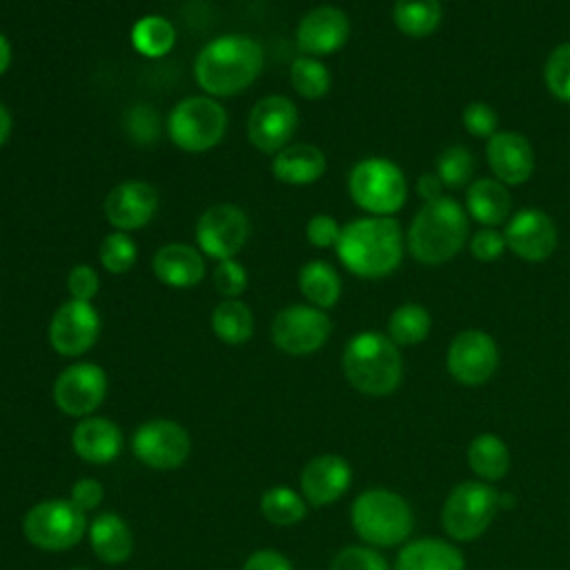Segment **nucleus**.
Returning <instances> with one entry per match:
<instances>
[{
  "label": "nucleus",
  "instance_id": "obj_15",
  "mask_svg": "<svg viewBox=\"0 0 570 570\" xmlns=\"http://www.w3.org/2000/svg\"><path fill=\"white\" fill-rule=\"evenodd\" d=\"M100 336V316L87 301L62 303L49 323V345L60 356H80L94 347Z\"/></svg>",
  "mask_w": 570,
  "mask_h": 570
},
{
  "label": "nucleus",
  "instance_id": "obj_26",
  "mask_svg": "<svg viewBox=\"0 0 570 570\" xmlns=\"http://www.w3.org/2000/svg\"><path fill=\"white\" fill-rule=\"evenodd\" d=\"M394 570H465V559L448 541L416 539L401 548Z\"/></svg>",
  "mask_w": 570,
  "mask_h": 570
},
{
  "label": "nucleus",
  "instance_id": "obj_31",
  "mask_svg": "<svg viewBox=\"0 0 570 570\" xmlns=\"http://www.w3.org/2000/svg\"><path fill=\"white\" fill-rule=\"evenodd\" d=\"M392 18L401 33L410 38H425L439 29L443 4L441 0H396Z\"/></svg>",
  "mask_w": 570,
  "mask_h": 570
},
{
  "label": "nucleus",
  "instance_id": "obj_51",
  "mask_svg": "<svg viewBox=\"0 0 570 570\" xmlns=\"http://www.w3.org/2000/svg\"><path fill=\"white\" fill-rule=\"evenodd\" d=\"M71 570H85V568H71Z\"/></svg>",
  "mask_w": 570,
  "mask_h": 570
},
{
  "label": "nucleus",
  "instance_id": "obj_2",
  "mask_svg": "<svg viewBox=\"0 0 570 570\" xmlns=\"http://www.w3.org/2000/svg\"><path fill=\"white\" fill-rule=\"evenodd\" d=\"M334 249L354 276L383 278L401 265L403 234L390 216H365L341 227Z\"/></svg>",
  "mask_w": 570,
  "mask_h": 570
},
{
  "label": "nucleus",
  "instance_id": "obj_19",
  "mask_svg": "<svg viewBox=\"0 0 570 570\" xmlns=\"http://www.w3.org/2000/svg\"><path fill=\"white\" fill-rule=\"evenodd\" d=\"M505 245L528 263L546 261L557 247V227L541 209H521L505 223Z\"/></svg>",
  "mask_w": 570,
  "mask_h": 570
},
{
  "label": "nucleus",
  "instance_id": "obj_37",
  "mask_svg": "<svg viewBox=\"0 0 570 570\" xmlns=\"http://www.w3.org/2000/svg\"><path fill=\"white\" fill-rule=\"evenodd\" d=\"M138 256V247L127 232H111L98 247L100 265L109 274H125L134 267Z\"/></svg>",
  "mask_w": 570,
  "mask_h": 570
},
{
  "label": "nucleus",
  "instance_id": "obj_47",
  "mask_svg": "<svg viewBox=\"0 0 570 570\" xmlns=\"http://www.w3.org/2000/svg\"><path fill=\"white\" fill-rule=\"evenodd\" d=\"M243 570H294V568H292L289 559L283 552L272 550V548H263V550L252 552L245 559Z\"/></svg>",
  "mask_w": 570,
  "mask_h": 570
},
{
  "label": "nucleus",
  "instance_id": "obj_22",
  "mask_svg": "<svg viewBox=\"0 0 570 570\" xmlns=\"http://www.w3.org/2000/svg\"><path fill=\"white\" fill-rule=\"evenodd\" d=\"M71 448L76 456L87 463H111L122 450V432L107 416H85L71 432Z\"/></svg>",
  "mask_w": 570,
  "mask_h": 570
},
{
  "label": "nucleus",
  "instance_id": "obj_6",
  "mask_svg": "<svg viewBox=\"0 0 570 570\" xmlns=\"http://www.w3.org/2000/svg\"><path fill=\"white\" fill-rule=\"evenodd\" d=\"M347 191L363 212L372 216H390L405 205L407 180L396 163L370 156L350 169Z\"/></svg>",
  "mask_w": 570,
  "mask_h": 570
},
{
  "label": "nucleus",
  "instance_id": "obj_49",
  "mask_svg": "<svg viewBox=\"0 0 570 570\" xmlns=\"http://www.w3.org/2000/svg\"><path fill=\"white\" fill-rule=\"evenodd\" d=\"M11 129H13L11 111H9V107H7V105H2V102H0V147L9 140Z\"/></svg>",
  "mask_w": 570,
  "mask_h": 570
},
{
  "label": "nucleus",
  "instance_id": "obj_46",
  "mask_svg": "<svg viewBox=\"0 0 570 570\" xmlns=\"http://www.w3.org/2000/svg\"><path fill=\"white\" fill-rule=\"evenodd\" d=\"M102 485L91 479V476H85V479H78L71 490H69V501L80 510V512H89V510H96L102 501Z\"/></svg>",
  "mask_w": 570,
  "mask_h": 570
},
{
  "label": "nucleus",
  "instance_id": "obj_32",
  "mask_svg": "<svg viewBox=\"0 0 570 570\" xmlns=\"http://www.w3.org/2000/svg\"><path fill=\"white\" fill-rule=\"evenodd\" d=\"M131 47L145 58H163L176 45V29L163 16H142L131 27Z\"/></svg>",
  "mask_w": 570,
  "mask_h": 570
},
{
  "label": "nucleus",
  "instance_id": "obj_45",
  "mask_svg": "<svg viewBox=\"0 0 570 570\" xmlns=\"http://www.w3.org/2000/svg\"><path fill=\"white\" fill-rule=\"evenodd\" d=\"M67 289L71 294V298L76 301H87L91 303V298L98 294L100 289V278L98 272L91 265H73L71 272L67 274Z\"/></svg>",
  "mask_w": 570,
  "mask_h": 570
},
{
  "label": "nucleus",
  "instance_id": "obj_9",
  "mask_svg": "<svg viewBox=\"0 0 570 570\" xmlns=\"http://www.w3.org/2000/svg\"><path fill=\"white\" fill-rule=\"evenodd\" d=\"M501 505V494L483 481H463L452 488L443 503V530L456 541L481 537Z\"/></svg>",
  "mask_w": 570,
  "mask_h": 570
},
{
  "label": "nucleus",
  "instance_id": "obj_4",
  "mask_svg": "<svg viewBox=\"0 0 570 570\" xmlns=\"http://www.w3.org/2000/svg\"><path fill=\"white\" fill-rule=\"evenodd\" d=\"M343 374L361 394H392L403 379L399 345L381 332L354 334L343 350Z\"/></svg>",
  "mask_w": 570,
  "mask_h": 570
},
{
  "label": "nucleus",
  "instance_id": "obj_30",
  "mask_svg": "<svg viewBox=\"0 0 570 570\" xmlns=\"http://www.w3.org/2000/svg\"><path fill=\"white\" fill-rule=\"evenodd\" d=\"M212 330L218 341L240 345L254 334V314L240 298H223L212 312Z\"/></svg>",
  "mask_w": 570,
  "mask_h": 570
},
{
  "label": "nucleus",
  "instance_id": "obj_29",
  "mask_svg": "<svg viewBox=\"0 0 570 570\" xmlns=\"http://www.w3.org/2000/svg\"><path fill=\"white\" fill-rule=\"evenodd\" d=\"M468 463L472 472L483 481H499L510 470V452L501 436L479 434L468 445Z\"/></svg>",
  "mask_w": 570,
  "mask_h": 570
},
{
  "label": "nucleus",
  "instance_id": "obj_14",
  "mask_svg": "<svg viewBox=\"0 0 570 570\" xmlns=\"http://www.w3.org/2000/svg\"><path fill=\"white\" fill-rule=\"evenodd\" d=\"M298 127L296 105L281 94L261 98L247 116V138L263 154H278Z\"/></svg>",
  "mask_w": 570,
  "mask_h": 570
},
{
  "label": "nucleus",
  "instance_id": "obj_41",
  "mask_svg": "<svg viewBox=\"0 0 570 570\" xmlns=\"http://www.w3.org/2000/svg\"><path fill=\"white\" fill-rule=\"evenodd\" d=\"M461 122H463V127L468 129V134L470 136H474V138H490V136H494L499 129V116H497V111L490 107V105H485V102H470L465 109H463V114H461Z\"/></svg>",
  "mask_w": 570,
  "mask_h": 570
},
{
  "label": "nucleus",
  "instance_id": "obj_48",
  "mask_svg": "<svg viewBox=\"0 0 570 570\" xmlns=\"http://www.w3.org/2000/svg\"><path fill=\"white\" fill-rule=\"evenodd\" d=\"M443 183L441 178L434 174H421L419 180H416V194L423 198V203H432L436 198L443 196Z\"/></svg>",
  "mask_w": 570,
  "mask_h": 570
},
{
  "label": "nucleus",
  "instance_id": "obj_23",
  "mask_svg": "<svg viewBox=\"0 0 570 570\" xmlns=\"http://www.w3.org/2000/svg\"><path fill=\"white\" fill-rule=\"evenodd\" d=\"M151 269L167 287H194L205 276V254L187 243H167L154 254Z\"/></svg>",
  "mask_w": 570,
  "mask_h": 570
},
{
  "label": "nucleus",
  "instance_id": "obj_10",
  "mask_svg": "<svg viewBox=\"0 0 570 570\" xmlns=\"http://www.w3.org/2000/svg\"><path fill=\"white\" fill-rule=\"evenodd\" d=\"M272 343L289 356H307L325 345L332 334V321L325 309L294 303L283 307L269 327Z\"/></svg>",
  "mask_w": 570,
  "mask_h": 570
},
{
  "label": "nucleus",
  "instance_id": "obj_12",
  "mask_svg": "<svg viewBox=\"0 0 570 570\" xmlns=\"http://www.w3.org/2000/svg\"><path fill=\"white\" fill-rule=\"evenodd\" d=\"M194 234L205 256L216 261L234 258L249 238V218L234 203H216L200 214Z\"/></svg>",
  "mask_w": 570,
  "mask_h": 570
},
{
  "label": "nucleus",
  "instance_id": "obj_44",
  "mask_svg": "<svg viewBox=\"0 0 570 570\" xmlns=\"http://www.w3.org/2000/svg\"><path fill=\"white\" fill-rule=\"evenodd\" d=\"M505 247H508L505 245V236L497 227H483L470 240V252L481 263L497 261L503 254Z\"/></svg>",
  "mask_w": 570,
  "mask_h": 570
},
{
  "label": "nucleus",
  "instance_id": "obj_42",
  "mask_svg": "<svg viewBox=\"0 0 570 570\" xmlns=\"http://www.w3.org/2000/svg\"><path fill=\"white\" fill-rule=\"evenodd\" d=\"M127 134H131V138L140 145H147L151 140L158 138V116L156 109L147 107V105H136L129 114H127Z\"/></svg>",
  "mask_w": 570,
  "mask_h": 570
},
{
  "label": "nucleus",
  "instance_id": "obj_21",
  "mask_svg": "<svg viewBox=\"0 0 570 570\" xmlns=\"http://www.w3.org/2000/svg\"><path fill=\"white\" fill-rule=\"evenodd\" d=\"M485 158L494 178L503 185H521L534 171V149L519 131H497L490 136Z\"/></svg>",
  "mask_w": 570,
  "mask_h": 570
},
{
  "label": "nucleus",
  "instance_id": "obj_3",
  "mask_svg": "<svg viewBox=\"0 0 570 570\" xmlns=\"http://www.w3.org/2000/svg\"><path fill=\"white\" fill-rule=\"evenodd\" d=\"M465 238L468 214L454 198L441 196L416 212L407 232V249L416 263L441 265L461 252Z\"/></svg>",
  "mask_w": 570,
  "mask_h": 570
},
{
  "label": "nucleus",
  "instance_id": "obj_7",
  "mask_svg": "<svg viewBox=\"0 0 570 570\" xmlns=\"http://www.w3.org/2000/svg\"><path fill=\"white\" fill-rule=\"evenodd\" d=\"M227 131L225 107L209 96H189L178 100L167 116L169 140L187 151L203 154L214 149Z\"/></svg>",
  "mask_w": 570,
  "mask_h": 570
},
{
  "label": "nucleus",
  "instance_id": "obj_27",
  "mask_svg": "<svg viewBox=\"0 0 570 570\" xmlns=\"http://www.w3.org/2000/svg\"><path fill=\"white\" fill-rule=\"evenodd\" d=\"M468 214L483 227H497L508 220L512 209V196L497 178L474 180L465 191Z\"/></svg>",
  "mask_w": 570,
  "mask_h": 570
},
{
  "label": "nucleus",
  "instance_id": "obj_39",
  "mask_svg": "<svg viewBox=\"0 0 570 570\" xmlns=\"http://www.w3.org/2000/svg\"><path fill=\"white\" fill-rule=\"evenodd\" d=\"M330 570H390L385 557L374 548L347 546L332 559Z\"/></svg>",
  "mask_w": 570,
  "mask_h": 570
},
{
  "label": "nucleus",
  "instance_id": "obj_13",
  "mask_svg": "<svg viewBox=\"0 0 570 570\" xmlns=\"http://www.w3.org/2000/svg\"><path fill=\"white\" fill-rule=\"evenodd\" d=\"M107 396V374L100 365L80 361L67 365L53 381L56 407L76 419L91 416Z\"/></svg>",
  "mask_w": 570,
  "mask_h": 570
},
{
  "label": "nucleus",
  "instance_id": "obj_1",
  "mask_svg": "<svg viewBox=\"0 0 570 570\" xmlns=\"http://www.w3.org/2000/svg\"><path fill=\"white\" fill-rule=\"evenodd\" d=\"M263 69V47L245 33H223L209 40L194 60L198 87L214 98L245 91Z\"/></svg>",
  "mask_w": 570,
  "mask_h": 570
},
{
  "label": "nucleus",
  "instance_id": "obj_20",
  "mask_svg": "<svg viewBox=\"0 0 570 570\" xmlns=\"http://www.w3.org/2000/svg\"><path fill=\"white\" fill-rule=\"evenodd\" d=\"M352 483V468L338 454H318L309 459L301 472V492L303 499L323 508L338 501Z\"/></svg>",
  "mask_w": 570,
  "mask_h": 570
},
{
  "label": "nucleus",
  "instance_id": "obj_25",
  "mask_svg": "<svg viewBox=\"0 0 570 570\" xmlns=\"http://www.w3.org/2000/svg\"><path fill=\"white\" fill-rule=\"evenodd\" d=\"M89 543L94 554L105 563H122L134 552L129 523L116 512H102L89 523Z\"/></svg>",
  "mask_w": 570,
  "mask_h": 570
},
{
  "label": "nucleus",
  "instance_id": "obj_8",
  "mask_svg": "<svg viewBox=\"0 0 570 570\" xmlns=\"http://www.w3.org/2000/svg\"><path fill=\"white\" fill-rule=\"evenodd\" d=\"M87 519L69 499H45L22 519L24 539L47 552L69 550L85 537Z\"/></svg>",
  "mask_w": 570,
  "mask_h": 570
},
{
  "label": "nucleus",
  "instance_id": "obj_33",
  "mask_svg": "<svg viewBox=\"0 0 570 570\" xmlns=\"http://www.w3.org/2000/svg\"><path fill=\"white\" fill-rule=\"evenodd\" d=\"M432 327L430 312L419 303L399 305L387 321V336L396 345H416L428 338Z\"/></svg>",
  "mask_w": 570,
  "mask_h": 570
},
{
  "label": "nucleus",
  "instance_id": "obj_28",
  "mask_svg": "<svg viewBox=\"0 0 570 570\" xmlns=\"http://www.w3.org/2000/svg\"><path fill=\"white\" fill-rule=\"evenodd\" d=\"M298 289L318 309H330L341 298V276L325 261H309L298 272Z\"/></svg>",
  "mask_w": 570,
  "mask_h": 570
},
{
  "label": "nucleus",
  "instance_id": "obj_50",
  "mask_svg": "<svg viewBox=\"0 0 570 570\" xmlns=\"http://www.w3.org/2000/svg\"><path fill=\"white\" fill-rule=\"evenodd\" d=\"M11 65V42L9 38L0 31V76L9 69Z\"/></svg>",
  "mask_w": 570,
  "mask_h": 570
},
{
  "label": "nucleus",
  "instance_id": "obj_36",
  "mask_svg": "<svg viewBox=\"0 0 570 570\" xmlns=\"http://www.w3.org/2000/svg\"><path fill=\"white\" fill-rule=\"evenodd\" d=\"M474 174V156L463 145L443 149L436 158V176L450 189H461Z\"/></svg>",
  "mask_w": 570,
  "mask_h": 570
},
{
  "label": "nucleus",
  "instance_id": "obj_18",
  "mask_svg": "<svg viewBox=\"0 0 570 570\" xmlns=\"http://www.w3.org/2000/svg\"><path fill=\"white\" fill-rule=\"evenodd\" d=\"M158 209V191L145 180H125L109 189L105 216L116 232L142 229Z\"/></svg>",
  "mask_w": 570,
  "mask_h": 570
},
{
  "label": "nucleus",
  "instance_id": "obj_16",
  "mask_svg": "<svg viewBox=\"0 0 570 570\" xmlns=\"http://www.w3.org/2000/svg\"><path fill=\"white\" fill-rule=\"evenodd\" d=\"M499 365V347L483 330L459 332L448 347V372L463 385L485 383Z\"/></svg>",
  "mask_w": 570,
  "mask_h": 570
},
{
  "label": "nucleus",
  "instance_id": "obj_38",
  "mask_svg": "<svg viewBox=\"0 0 570 570\" xmlns=\"http://www.w3.org/2000/svg\"><path fill=\"white\" fill-rule=\"evenodd\" d=\"M548 91L561 102H570V42L557 45L543 67Z\"/></svg>",
  "mask_w": 570,
  "mask_h": 570
},
{
  "label": "nucleus",
  "instance_id": "obj_43",
  "mask_svg": "<svg viewBox=\"0 0 570 570\" xmlns=\"http://www.w3.org/2000/svg\"><path fill=\"white\" fill-rule=\"evenodd\" d=\"M338 236H341V227L336 218L330 214H316L305 225V238L309 240L312 247H318V249L336 247Z\"/></svg>",
  "mask_w": 570,
  "mask_h": 570
},
{
  "label": "nucleus",
  "instance_id": "obj_34",
  "mask_svg": "<svg viewBox=\"0 0 570 570\" xmlns=\"http://www.w3.org/2000/svg\"><path fill=\"white\" fill-rule=\"evenodd\" d=\"M261 512L274 525H294L305 519L307 501L287 485H274L263 492Z\"/></svg>",
  "mask_w": 570,
  "mask_h": 570
},
{
  "label": "nucleus",
  "instance_id": "obj_24",
  "mask_svg": "<svg viewBox=\"0 0 570 570\" xmlns=\"http://www.w3.org/2000/svg\"><path fill=\"white\" fill-rule=\"evenodd\" d=\"M325 154L309 142H294L283 147L272 158V174L285 185H309L325 174Z\"/></svg>",
  "mask_w": 570,
  "mask_h": 570
},
{
  "label": "nucleus",
  "instance_id": "obj_11",
  "mask_svg": "<svg viewBox=\"0 0 570 570\" xmlns=\"http://www.w3.org/2000/svg\"><path fill=\"white\" fill-rule=\"evenodd\" d=\"M131 452L151 470H176L187 461L191 439L187 430L171 419H149L136 428Z\"/></svg>",
  "mask_w": 570,
  "mask_h": 570
},
{
  "label": "nucleus",
  "instance_id": "obj_5",
  "mask_svg": "<svg viewBox=\"0 0 570 570\" xmlns=\"http://www.w3.org/2000/svg\"><path fill=\"white\" fill-rule=\"evenodd\" d=\"M354 532L370 546L390 548L403 543L412 532V510L407 501L385 488L361 492L350 510Z\"/></svg>",
  "mask_w": 570,
  "mask_h": 570
},
{
  "label": "nucleus",
  "instance_id": "obj_17",
  "mask_svg": "<svg viewBox=\"0 0 570 570\" xmlns=\"http://www.w3.org/2000/svg\"><path fill=\"white\" fill-rule=\"evenodd\" d=\"M350 38V18L343 9L321 4L307 11L296 27V47L303 56H330Z\"/></svg>",
  "mask_w": 570,
  "mask_h": 570
},
{
  "label": "nucleus",
  "instance_id": "obj_35",
  "mask_svg": "<svg viewBox=\"0 0 570 570\" xmlns=\"http://www.w3.org/2000/svg\"><path fill=\"white\" fill-rule=\"evenodd\" d=\"M289 82L301 98L318 100L330 91L332 73L318 58L298 56L289 65Z\"/></svg>",
  "mask_w": 570,
  "mask_h": 570
},
{
  "label": "nucleus",
  "instance_id": "obj_40",
  "mask_svg": "<svg viewBox=\"0 0 570 570\" xmlns=\"http://www.w3.org/2000/svg\"><path fill=\"white\" fill-rule=\"evenodd\" d=\"M214 287L223 298H240L247 289V269L236 258H225L216 263Z\"/></svg>",
  "mask_w": 570,
  "mask_h": 570
}]
</instances>
